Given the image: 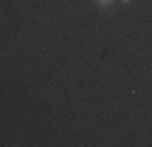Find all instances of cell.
I'll return each mask as SVG.
<instances>
[{"label": "cell", "mask_w": 152, "mask_h": 147, "mask_svg": "<svg viewBox=\"0 0 152 147\" xmlns=\"http://www.w3.org/2000/svg\"><path fill=\"white\" fill-rule=\"evenodd\" d=\"M115 0H96V5H101V7H110Z\"/></svg>", "instance_id": "cell-1"}]
</instances>
